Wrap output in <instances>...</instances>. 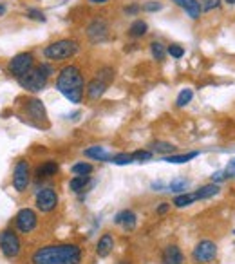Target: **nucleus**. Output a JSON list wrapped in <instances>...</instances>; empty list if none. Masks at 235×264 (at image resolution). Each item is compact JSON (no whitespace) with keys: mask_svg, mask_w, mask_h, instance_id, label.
Instances as JSON below:
<instances>
[{"mask_svg":"<svg viewBox=\"0 0 235 264\" xmlns=\"http://www.w3.org/2000/svg\"><path fill=\"white\" fill-rule=\"evenodd\" d=\"M166 53L170 54L172 58H183V56H184V49L178 44H172L170 47L166 49Z\"/></svg>","mask_w":235,"mask_h":264,"instance_id":"obj_32","label":"nucleus"},{"mask_svg":"<svg viewBox=\"0 0 235 264\" xmlns=\"http://www.w3.org/2000/svg\"><path fill=\"white\" fill-rule=\"evenodd\" d=\"M0 250L4 253V257L7 259H15L20 255L22 251V245H20L18 235L11 230H4L0 233Z\"/></svg>","mask_w":235,"mask_h":264,"instance_id":"obj_5","label":"nucleus"},{"mask_svg":"<svg viewBox=\"0 0 235 264\" xmlns=\"http://www.w3.org/2000/svg\"><path fill=\"white\" fill-rule=\"evenodd\" d=\"M76 53H78V44L74 40H58V42L47 45L44 49L45 58L49 60H65L74 56Z\"/></svg>","mask_w":235,"mask_h":264,"instance_id":"obj_3","label":"nucleus"},{"mask_svg":"<svg viewBox=\"0 0 235 264\" xmlns=\"http://www.w3.org/2000/svg\"><path fill=\"white\" fill-rule=\"evenodd\" d=\"M112 248H114L112 237H110V235H102V239L98 241V246H96V253H98L100 257H108Z\"/></svg>","mask_w":235,"mask_h":264,"instance_id":"obj_17","label":"nucleus"},{"mask_svg":"<svg viewBox=\"0 0 235 264\" xmlns=\"http://www.w3.org/2000/svg\"><path fill=\"white\" fill-rule=\"evenodd\" d=\"M163 264H183V253L178 246H166L163 251Z\"/></svg>","mask_w":235,"mask_h":264,"instance_id":"obj_15","label":"nucleus"},{"mask_svg":"<svg viewBox=\"0 0 235 264\" xmlns=\"http://www.w3.org/2000/svg\"><path fill=\"white\" fill-rule=\"evenodd\" d=\"M58 163L56 161H45L42 167L38 168V176H42V177H51V176H54L58 172Z\"/></svg>","mask_w":235,"mask_h":264,"instance_id":"obj_21","label":"nucleus"},{"mask_svg":"<svg viewBox=\"0 0 235 264\" xmlns=\"http://www.w3.org/2000/svg\"><path fill=\"white\" fill-rule=\"evenodd\" d=\"M161 7H163V6H161L159 2H156V0H150V2H145L143 9H145L146 13H156V11H159Z\"/></svg>","mask_w":235,"mask_h":264,"instance_id":"obj_35","label":"nucleus"},{"mask_svg":"<svg viewBox=\"0 0 235 264\" xmlns=\"http://www.w3.org/2000/svg\"><path fill=\"white\" fill-rule=\"evenodd\" d=\"M87 36H89L92 42H105V40L108 38V27L105 22H102V20H96V22H92L89 27H87Z\"/></svg>","mask_w":235,"mask_h":264,"instance_id":"obj_12","label":"nucleus"},{"mask_svg":"<svg viewBox=\"0 0 235 264\" xmlns=\"http://www.w3.org/2000/svg\"><path fill=\"white\" fill-rule=\"evenodd\" d=\"M197 156H199V152H190V154H170L165 158V161L174 163V165H181V163L190 161V159H194Z\"/></svg>","mask_w":235,"mask_h":264,"instance_id":"obj_20","label":"nucleus"},{"mask_svg":"<svg viewBox=\"0 0 235 264\" xmlns=\"http://www.w3.org/2000/svg\"><path fill=\"white\" fill-rule=\"evenodd\" d=\"M150 49H152V56L154 60H165V54H166V49H165V45L163 44H159V42H152L150 44Z\"/></svg>","mask_w":235,"mask_h":264,"instance_id":"obj_28","label":"nucleus"},{"mask_svg":"<svg viewBox=\"0 0 235 264\" xmlns=\"http://www.w3.org/2000/svg\"><path fill=\"white\" fill-rule=\"evenodd\" d=\"M56 89L71 103H80L83 98V76L76 65H67L58 72Z\"/></svg>","mask_w":235,"mask_h":264,"instance_id":"obj_2","label":"nucleus"},{"mask_svg":"<svg viewBox=\"0 0 235 264\" xmlns=\"http://www.w3.org/2000/svg\"><path fill=\"white\" fill-rule=\"evenodd\" d=\"M146 29H148V26H146L143 20H136L132 26L128 27V35L130 36H136V38H140V36H143L146 33Z\"/></svg>","mask_w":235,"mask_h":264,"instance_id":"obj_22","label":"nucleus"},{"mask_svg":"<svg viewBox=\"0 0 235 264\" xmlns=\"http://www.w3.org/2000/svg\"><path fill=\"white\" fill-rule=\"evenodd\" d=\"M105 89H107V84L102 82L100 78H94V80H90L89 85H87V94H89V98H92V100H98V98L103 96Z\"/></svg>","mask_w":235,"mask_h":264,"instance_id":"obj_16","label":"nucleus"},{"mask_svg":"<svg viewBox=\"0 0 235 264\" xmlns=\"http://www.w3.org/2000/svg\"><path fill=\"white\" fill-rule=\"evenodd\" d=\"M110 163H114V165H128V163H134V156L128 154V152H123V154H116V156H110Z\"/></svg>","mask_w":235,"mask_h":264,"instance_id":"obj_27","label":"nucleus"},{"mask_svg":"<svg viewBox=\"0 0 235 264\" xmlns=\"http://www.w3.org/2000/svg\"><path fill=\"white\" fill-rule=\"evenodd\" d=\"M138 9H140L138 6H128V7H125V13H127V15H136V13H138Z\"/></svg>","mask_w":235,"mask_h":264,"instance_id":"obj_39","label":"nucleus"},{"mask_svg":"<svg viewBox=\"0 0 235 264\" xmlns=\"http://www.w3.org/2000/svg\"><path fill=\"white\" fill-rule=\"evenodd\" d=\"M26 112L31 116L33 122H40V125L42 123L47 122V112H45V107L44 103L40 102V100H29V102L26 103Z\"/></svg>","mask_w":235,"mask_h":264,"instance_id":"obj_11","label":"nucleus"},{"mask_svg":"<svg viewBox=\"0 0 235 264\" xmlns=\"http://www.w3.org/2000/svg\"><path fill=\"white\" fill-rule=\"evenodd\" d=\"M18 84L22 85L24 89L31 90V92H40V90H44L45 85H47V76L36 67V69H29L26 74H22V76L18 78Z\"/></svg>","mask_w":235,"mask_h":264,"instance_id":"obj_4","label":"nucleus"},{"mask_svg":"<svg viewBox=\"0 0 235 264\" xmlns=\"http://www.w3.org/2000/svg\"><path fill=\"white\" fill-rule=\"evenodd\" d=\"M152 148L159 154H174L176 152V147L172 145V143H166V141H156L152 145Z\"/></svg>","mask_w":235,"mask_h":264,"instance_id":"obj_26","label":"nucleus"},{"mask_svg":"<svg viewBox=\"0 0 235 264\" xmlns=\"http://www.w3.org/2000/svg\"><path fill=\"white\" fill-rule=\"evenodd\" d=\"M112 69H103V71H100L98 72V78H100V80H102V82H105V84H110V82H112Z\"/></svg>","mask_w":235,"mask_h":264,"instance_id":"obj_36","label":"nucleus"},{"mask_svg":"<svg viewBox=\"0 0 235 264\" xmlns=\"http://www.w3.org/2000/svg\"><path fill=\"white\" fill-rule=\"evenodd\" d=\"M38 69H40V71H42V72H44V74H45V76H47V78H49V76H51V74H53V69H51V65H47V64H42V65H38Z\"/></svg>","mask_w":235,"mask_h":264,"instance_id":"obj_37","label":"nucleus"},{"mask_svg":"<svg viewBox=\"0 0 235 264\" xmlns=\"http://www.w3.org/2000/svg\"><path fill=\"white\" fill-rule=\"evenodd\" d=\"M172 2L178 4L179 7H183L190 18L197 20L201 17V2H197V0H172Z\"/></svg>","mask_w":235,"mask_h":264,"instance_id":"obj_13","label":"nucleus"},{"mask_svg":"<svg viewBox=\"0 0 235 264\" xmlns=\"http://www.w3.org/2000/svg\"><path fill=\"white\" fill-rule=\"evenodd\" d=\"M13 187L17 192H26L29 187V165L27 161H18L13 172Z\"/></svg>","mask_w":235,"mask_h":264,"instance_id":"obj_9","label":"nucleus"},{"mask_svg":"<svg viewBox=\"0 0 235 264\" xmlns=\"http://www.w3.org/2000/svg\"><path fill=\"white\" fill-rule=\"evenodd\" d=\"M114 223L116 225H121L127 232H130V230L136 228V213L130 212V210H123V212L116 213Z\"/></svg>","mask_w":235,"mask_h":264,"instance_id":"obj_14","label":"nucleus"},{"mask_svg":"<svg viewBox=\"0 0 235 264\" xmlns=\"http://www.w3.org/2000/svg\"><path fill=\"white\" fill-rule=\"evenodd\" d=\"M219 194V185H204V187H201L199 190L196 192V199H210V197H214V195H217Z\"/></svg>","mask_w":235,"mask_h":264,"instance_id":"obj_19","label":"nucleus"},{"mask_svg":"<svg viewBox=\"0 0 235 264\" xmlns=\"http://www.w3.org/2000/svg\"><path fill=\"white\" fill-rule=\"evenodd\" d=\"M172 192H181V190H186L188 188V179H183V177H178V179H174L170 183V187H168Z\"/></svg>","mask_w":235,"mask_h":264,"instance_id":"obj_30","label":"nucleus"},{"mask_svg":"<svg viewBox=\"0 0 235 264\" xmlns=\"http://www.w3.org/2000/svg\"><path fill=\"white\" fill-rule=\"evenodd\" d=\"M33 62H35V58H33L31 53H20V54H17V56L9 60L7 71H9L11 76L20 78L22 74H26L29 69H33Z\"/></svg>","mask_w":235,"mask_h":264,"instance_id":"obj_6","label":"nucleus"},{"mask_svg":"<svg viewBox=\"0 0 235 264\" xmlns=\"http://www.w3.org/2000/svg\"><path fill=\"white\" fill-rule=\"evenodd\" d=\"M58 205V195L53 188H42L38 194H36V208L40 212L49 213L53 212Z\"/></svg>","mask_w":235,"mask_h":264,"instance_id":"obj_7","label":"nucleus"},{"mask_svg":"<svg viewBox=\"0 0 235 264\" xmlns=\"http://www.w3.org/2000/svg\"><path fill=\"white\" fill-rule=\"evenodd\" d=\"M226 2H228V4H235V0H226Z\"/></svg>","mask_w":235,"mask_h":264,"instance_id":"obj_46","label":"nucleus"},{"mask_svg":"<svg viewBox=\"0 0 235 264\" xmlns=\"http://www.w3.org/2000/svg\"><path fill=\"white\" fill-rule=\"evenodd\" d=\"M118 264H130L128 261H121V263H118Z\"/></svg>","mask_w":235,"mask_h":264,"instance_id":"obj_45","label":"nucleus"},{"mask_svg":"<svg viewBox=\"0 0 235 264\" xmlns=\"http://www.w3.org/2000/svg\"><path fill=\"white\" fill-rule=\"evenodd\" d=\"M6 13V6L4 4H0V15H4Z\"/></svg>","mask_w":235,"mask_h":264,"instance_id":"obj_44","label":"nucleus"},{"mask_svg":"<svg viewBox=\"0 0 235 264\" xmlns=\"http://www.w3.org/2000/svg\"><path fill=\"white\" fill-rule=\"evenodd\" d=\"M36 223H38V217H36L35 210H31V208H22L17 213V228L22 233L33 232L36 228Z\"/></svg>","mask_w":235,"mask_h":264,"instance_id":"obj_8","label":"nucleus"},{"mask_svg":"<svg viewBox=\"0 0 235 264\" xmlns=\"http://www.w3.org/2000/svg\"><path fill=\"white\" fill-rule=\"evenodd\" d=\"M196 199V194H179L176 195V199H174V205L178 206V208H184V206L192 205Z\"/></svg>","mask_w":235,"mask_h":264,"instance_id":"obj_23","label":"nucleus"},{"mask_svg":"<svg viewBox=\"0 0 235 264\" xmlns=\"http://www.w3.org/2000/svg\"><path fill=\"white\" fill-rule=\"evenodd\" d=\"M82 250L76 245H49L35 251L33 264H80Z\"/></svg>","mask_w":235,"mask_h":264,"instance_id":"obj_1","label":"nucleus"},{"mask_svg":"<svg viewBox=\"0 0 235 264\" xmlns=\"http://www.w3.org/2000/svg\"><path fill=\"white\" fill-rule=\"evenodd\" d=\"M192 98H194V90L192 89H183L179 92L178 96V107H184V105H188L192 102Z\"/></svg>","mask_w":235,"mask_h":264,"instance_id":"obj_29","label":"nucleus"},{"mask_svg":"<svg viewBox=\"0 0 235 264\" xmlns=\"http://www.w3.org/2000/svg\"><path fill=\"white\" fill-rule=\"evenodd\" d=\"M89 2H92V4H105L108 0H89Z\"/></svg>","mask_w":235,"mask_h":264,"instance_id":"obj_43","label":"nucleus"},{"mask_svg":"<svg viewBox=\"0 0 235 264\" xmlns=\"http://www.w3.org/2000/svg\"><path fill=\"white\" fill-rule=\"evenodd\" d=\"M152 188H154V190H158V192H159V190L163 188V183H161V181H159V183H158V181H156V183H154V185H152Z\"/></svg>","mask_w":235,"mask_h":264,"instance_id":"obj_42","label":"nucleus"},{"mask_svg":"<svg viewBox=\"0 0 235 264\" xmlns=\"http://www.w3.org/2000/svg\"><path fill=\"white\" fill-rule=\"evenodd\" d=\"M224 176H226V177H230V176H235V159H234L232 163H230L228 168L224 170Z\"/></svg>","mask_w":235,"mask_h":264,"instance_id":"obj_38","label":"nucleus"},{"mask_svg":"<svg viewBox=\"0 0 235 264\" xmlns=\"http://www.w3.org/2000/svg\"><path fill=\"white\" fill-rule=\"evenodd\" d=\"M219 6H221V0H203L201 11H212V9H216Z\"/></svg>","mask_w":235,"mask_h":264,"instance_id":"obj_34","label":"nucleus"},{"mask_svg":"<svg viewBox=\"0 0 235 264\" xmlns=\"http://www.w3.org/2000/svg\"><path fill=\"white\" fill-rule=\"evenodd\" d=\"M27 17L33 20H38V22H45V20H47L45 15L42 13L40 9H36V7H29V9H27Z\"/></svg>","mask_w":235,"mask_h":264,"instance_id":"obj_33","label":"nucleus"},{"mask_svg":"<svg viewBox=\"0 0 235 264\" xmlns=\"http://www.w3.org/2000/svg\"><path fill=\"white\" fill-rule=\"evenodd\" d=\"M132 156H134V161H140V163H145L152 159V152H150V150H136V152H132Z\"/></svg>","mask_w":235,"mask_h":264,"instance_id":"obj_31","label":"nucleus"},{"mask_svg":"<svg viewBox=\"0 0 235 264\" xmlns=\"http://www.w3.org/2000/svg\"><path fill=\"white\" fill-rule=\"evenodd\" d=\"M168 212V203H161L158 206V213H166Z\"/></svg>","mask_w":235,"mask_h":264,"instance_id":"obj_40","label":"nucleus"},{"mask_svg":"<svg viewBox=\"0 0 235 264\" xmlns=\"http://www.w3.org/2000/svg\"><path fill=\"white\" fill-rule=\"evenodd\" d=\"M216 255H217V246L216 243H212V241H201V243L196 246V250H194V259H196L197 263L214 261Z\"/></svg>","mask_w":235,"mask_h":264,"instance_id":"obj_10","label":"nucleus"},{"mask_svg":"<svg viewBox=\"0 0 235 264\" xmlns=\"http://www.w3.org/2000/svg\"><path fill=\"white\" fill-rule=\"evenodd\" d=\"M71 172L74 176H89L92 172V165L90 163H76V165H72Z\"/></svg>","mask_w":235,"mask_h":264,"instance_id":"obj_25","label":"nucleus"},{"mask_svg":"<svg viewBox=\"0 0 235 264\" xmlns=\"http://www.w3.org/2000/svg\"><path fill=\"white\" fill-rule=\"evenodd\" d=\"M89 185V176H76L74 179L71 181V190L72 192H82L83 188Z\"/></svg>","mask_w":235,"mask_h":264,"instance_id":"obj_24","label":"nucleus"},{"mask_svg":"<svg viewBox=\"0 0 235 264\" xmlns=\"http://www.w3.org/2000/svg\"><path fill=\"white\" fill-rule=\"evenodd\" d=\"M83 154L90 158V159H98V161H108L110 159V154H108L107 148L103 147H90V148H85L83 150Z\"/></svg>","mask_w":235,"mask_h":264,"instance_id":"obj_18","label":"nucleus"},{"mask_svg":"<svg viewBox=\"0 0 235 264\" xmlns=\"http://www.w3.org/2000/svg\"><path fill=\"white\" fill-rule=\"evenodd\" d=\"M222 179H226L224 170H222V172H216V174H214V181H222Z\"/></svg>","mask_w":235,"mask_h":264,"instance_id":"obj_41","label":"nucleus"}]
</instances>
